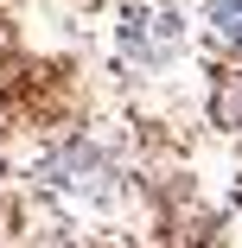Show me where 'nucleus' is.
Listing matches in <instances>:
<instances>
[{"label": "nucleus", "instance_id": "obj_1", "mask_svg": "<svg viewBox=\"0 0 242 248\" xmlns=\"http://www.w3.org/2000/svg\"><path fill=\"white\" fill-rule=\"evenodd\" d=\"M210 38L229 58H242V0H210Z\"/></svg>", "mask_w": 242, "mask_h": 248}]
</instances>
